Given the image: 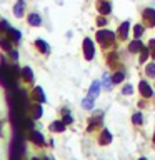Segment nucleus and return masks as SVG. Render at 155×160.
I'll return each instance as SVG.
<instances>
[{"label":"nucleus","instance_id":"obj_1","mask_svg":"<svg viewBox=\"0 0 155 160\" xmlns=\"http://www.w3.org/2000/svg\"><path fill=\"white\" fill-rule=\"evenodd\" d=\"M113 38H115V33L112 32V30H100V32L97 33V40L103 45V47L113 43Z\"/></svg>","mask_w":155,"mask_h":160},{"label":"nucleus","instance_id":"obj_2","mask_svg":"<svg viewBox=\"0 0 155 160\" xmlns=\"http://www.w3.org/2000/svg\"><path fill=\"white\" fill-rule=\"evenodd\" d=\"M83 53H85V58H87V60H92L93 55H95L93 42H92L90 38H85V40H83Z\"/></svg>","mask_w":155,"mask_h":160},{"label":"nucleus","instance_id":"obj_3","mask_svg":"<svg viewBox=\"0 0 155 160\" xmlns=\"http://www.w3.org/2000/svg\"><path fill=\"white\" fill-rule=\"evenodd\" d=\"M143 17H145V22H147L148 27H153L155 25V10L153 8H145Z\"/></svg>","mask_w":155,"mask_h":160},{"label":"nucleus","instance_id":"obj_4","mask_svg":"<svg viewBox=\"0 0 155 160\" xmlns=\"http://www.w3.org/2000/svg\"><path fill=\"white\" fill-rule=\"evenodd\" d=\"M138 88H140V93H142V97H152V88H150V85L147 83V82H140V85H138Z\"/></svg>","mask_w":155,"mask_h":160},{"label":"nucleus","instance_id":"obj_5","mask_svg":"<svg viewBox=\"0 0 155 160\" xmlns=\"http://www.w3.org/2000/svg\"><path fill=\"white\" fill-rule=\"evenodd\" d=\"M97 8H98V12H100V13L107 15V13H110V10H112V5H110V2H105V0H100V2H98V5H97Z\"/></svg>","mask_w":155,"mask_h":160},{"label":"nucleus","instance_id":"obj_6","mask_svg":"<svg viewBox=\"0 0 155 160\" xmlns=\"http://www.w3.org/2000/svg\"><path fill=\"white\" fill-rule=\"evenodd\" d=\"M100 85H102L100 82H93V83H92V87H90V90H88V97H90V98H95V97L98 95Z\"/></svg>","mask_w":155,"mask_h":160},{"label":"nucleus","instance_id":"obj_7","mask_svg":"<svg viewBox=\"0 0 155 160\" xmlns=\"http://www.w3.org/2000/svg\"><path fill=\"white\" fill-rule=\"evenodd\" d=\"M110 142H112V135H110L108 130H103L102 135H100V143H102V145H107V143H110Z\"/></svg>","mask_w":155,"mask_h":160},{"label":"nucleus","instance_id":"obj_8","mask_svg":"<svg viewBox=\"0 0 155 160\" xmlns=\"http://www.w3.org/2000/svg\"><path fill=\"white\" fill-rule=\"evenodd\" d=\"M13 13H15V17H22V13H23V0H18V2L15 3Z\"/></svg>","mask_w":155,"mask_h":160},{"label":"nucleus","instance_id":"obj_9","mask_svg":"<svg viewBox=\"0 0 155 160\" xmlns=\"http://www.w3.org/2000/svg\"><path fill=\"white\" fill-rule=\"evenodd\" d=\"M143 47H142V42H140V40H133L132 43H130V47H128V50L132 53H135V52H140V50H142Z\"/></svg>","mask_w":155,"mask_h":160},{"label":"nucleus","instance_id":"obj_10","mask_svg":"<svg viewBox=\"0 0 155 160\" xmlns=\"http://www.w3.org/2000/svg\"><path fill=\"white\" fill-rule=\"evenodd\" d=\"M120 37L122 38H127V35H128V30H130V23L128 22H123L122 25H120Z\"/></svg>","mask_w":155,"mask_h":160},{"label":"nucleus","instance_id":"obj_11","mask_svg":"<svg viewBox=\"0 0 155 160\" xmlns=\"http://www.w3.org/2000/svg\"><path fill=\"white\" fill-rule=\"evenodd\" d=\"M35 45H37V48H38V50H40V52H42V53H47V52H48V47H47V43H45L42 38L35 40Z\"/></svg>","mask_w":155,"mask_h":160},{"label":"nucleus","instance_id":"obj_12","mask_svg":"<svg viewBox=\"0 0 155 160\" xmlns=\"http://www.w3.org/2000/svg\"><path fill=\"white\" fill-rule=\"evenodd\" d=\"M33 95H35V98L37 100H40V102H45V95H43V90H42V87H35V90H33Z\"/></svg>","mask_w":155,"mask_h":160},{"label":"nucleus","instance_id":"obj_13","mask_svg":"<svg viewBox=\"0 0 155 160\" xmlns=\"http://www.w3.org/2000/svg\"><path fill=\"white\" fill-rule=\"evenodd\" d=\"M28 23L30 25H40L42 23V18H40L37 13H30L28 15Z\"/></svg>","mask_w":155,"mask_h":160},{"label":"nucleus","instance_id":"obj_14","mask_svg":"<svg viewBox=\"0 0 155 160\" xmlns=\"http://www.w3.org/2000/svg\"><path fill=\"white\" fill-rule=\"evenodd\" d=\"M22 77L27 80V82H32L33 80V73H32V70H30L28 67H25V68H22Z\"/></svg>","mask_w":155,"mask_h":160},{"label":"nucleus","instance_id":"obj_15","mask_svg":"<svg viewBox=\"0 0 155 160\" xmlns=\"http://www.w3.org/2000/svg\"><path fill=\"white\" fill-rule=\"evenodd\" d=\"M50 130H53V132H63L65 125H63V122H53L50 125Z\"/></svg>","mask_w":155,"mask_h":160},{"label":"nucleus","instance_id":"obj_16","mask_svg":"<svg viewBox=\"0 0 155 160\" xmlns=\"http://www.w3.org/2000/svg\"><path fill=\"white\" fill-rule=\"evenodd\" d=\"M7 35H8L12 40H15V42H17V40H20V32H18V30L8 28V30H7Z\"/></svg>","mask_w":155,"mask_h":160},{"label":"nucleus","instance_id":"obj_17","mask_svg":"<svg viewBox=\"0 0 155 160\" xmlns=\"http://www.w3.org/2000/svg\"><path fill=\"white\" fill-rule=\"evenodd\" d=\"M82 107L87 108V110H92V108H93V98H90V97L83 98V100H82Z\"/></svg>","mask_w":155,"mask_h":160},{"label":"nucleus","instance_id":"obj_18","mask_svg":"<svg viewBox=\"0 0 155 160\" xmlns=\"http://www.w3.org/2000/svg\"><path fill=\"white\" fill-rule=\"evenodd\" d=\"M112 83H113V80H110L108 73H103V88L110 90V88H112Z\"/></svg>","mask_w":155,"mask_h":160},{"label":"nucleus","instance_id":"obj_19","mask_svg":"<svg viewBox=\"0 0 155 160\" xmlns=\"http://www.w3.org/2000/svg\"><path fill=\"white\" fill-rule=\"evenodd\" d=\"M32 140L33 142H37L38 145H43V137L40 132H32Z\"/></svg>","mask_w":155,"mask_h":160},{"label":"nucleus","instance_id":"obj_20","mask_svg":"<svg viewBox=\"0 0 155 160\" xmlns=\"http://www.w3.org/2000/svg\"><path fill=\"white\" fill-rule=\"evenodd\" d=\"M123 78H125V73L123 72H117V73H113V77H112L113 83H120Z\"/></svg>","mask_w":155,"mask_h":160},{"label":"nucleus","instance_id":"obj_21","mask_svg":"<svg viewBox=\"0 0 155 160\" xmlns=\"http://www.w3.org/2000/svg\"><path fill=\"white\" fill-rule=\"evenodd\" d=\"M145 70H147V75H148V77H155V63H148Z\"/></svg>","mask_w":155,"mask_h":160},{"label":"nucleus","instance_id":"obj_22","mask_svg":"<svg viewBox=\"0 0 155 160\" xmlns=\"http://www.w3.org/2000/svg\"><path fill=\"white\" fill-rule=\"evenodd\" d=\"M142 33H143V27H142V25H135V28H133V35H135V38H138Z\"/></svg>","mask_w":155,"mask_h":160},{"label":"nucleus","instance_id":"obj_23","mask_svg":"<svg viewBox=\"0 0 155 160\" xmlns=\"http://www.w3.org/2000/svg\"><path fill=\"white\" fill-rule=\"evenodd\" d=\"M148 58V48H142V50H140V62H145V60H147Z\"/></svg>","mask_w":155,"mask_h":160},{"label":"nucleus","instance_id":"obj_24","mask_svg":"<svg viewBox=\"0 0 155 160\" xmlns=\"http://www.w3.org/2000/svg\"><path fill=\"white\" fill-rule=\"evenodd\" d=\"M132 120H133L135 125H140V123L143 122V117H142V113H135L133 117H132Z\"/></svg>","mask_w":155,"mask_h":160},{"label":"nucleus","instance_id":"obj_25","mask_svg":"<svg viewBox=\"0 0 155 160\" xmlns=\"http://www.w3.org/2000/svg\"><path fill=\"white\" fill-rule=\"evenodd\" d=\"M33 115H35V118H40V117H42V107H40V105H35Z\"/></svg>","mask_w":155,"mask_h":160},{"label":"nucleus","instance_id":"obj_26","mask_svg":"<svg viewBox=\"0 0 155 160\" xmlns=\"http://www.w3.org/2000/svg\"><path fill=\"white\" fill-rule=\"evenodd\" d=\"M150 53H152V57L155 58V38H152V40H150Z\"/></svg>","mask_w":155,"mask_h":160},{"label":"nucleus","instance_id":"obj_27","mask_svg":"<svg viewBox=\"0 0 155 160\" xmlns=\"http://www.w3.org/2000/svg\"><path fill=\"white\" fill-rule=\"evenodd\" d=\"M0 43H2L3 50H10V42H8V40H0Z\"/></svg>","mask_w":155,"mask_h":160},{"label":"nucleus","instance_id":"obj_28","mask_svg":"<svg viewBox=\"0 0 155 160\" xmlns=\"http://www.w3.org/2000/svg\"><path fill=\"white\" fill-rule=\"evenodd\" d=\"M133 92V88H132V85H125L123 87V93L127 95V93H132Z\"/></svg>","mask_w":155,"mask_h":160},{"label":"nucleus","instance_id":"obj_29","mask_svg":"<svg viewBox=\"0 0 155 160\" xmlns=\"http://www.w3.org/2000/svg\"><path fill=\"white\" fill-rule=\"evenodd\" d=\"M97 23H98V25H105V23H107V20H105V18H102V17H100V18L97 20Z\"/></svg>","mask_w":155,"mask_h":160},{"label":"nucleus","instance_id":"obj_30","mask_svg":"<svg viewBox=\"0 0 155 160\" xmlns=\"http://www.w3.org/2000/svg\"><path fill=\"white\" fill-rule=\"evenodd\" d=\"M10 55H12V58H17V57H18V53L15 52V50H12V52H10Z\"/></svg>","mask_w":155,"mask_h":160},{"label":"nucleus","instance_id":"obj_31","mask_svg":"<svg viewBox=\"0 0 155 160\" xmlns=\"http://www.w3.org/2000/svg\"><path fill=\"white\" fill-rule=\"evenodd\" d=\"M72 122V117H70V115H67V117H65V123H70Z\"/></svg>","mask_w":155,"mask_h":160},{"label":"nucleus","instance_id":"obj_32","mask_svg":"<svg viewBox=\"0 0 155 160\" xmlns=\"http://www.w3.org/2000/svg\"><path fill=\"white\" fill-rule=\"evenodd\" d=\"M140 160H147V158H140Z\"/></svg>","mask_w":155,"mask_h":160},{"label":"nucleus","instance_id":"obj_33","mask_svg":"<svg viewBox=\"0 0 155 160\" xmlns=\"http://www.w3.org/2000/svg\"><path fill=\"white\" fill-rule=\"evenodd\" d=\"M153 142H155V135H153Z\"/></svg>","mask_w":155,"mask_h":160},{"label":"nucleus","instance_id":"obj_34","mask_svg":"<svg viewBox=\"0 0 155 160\" xmlns=\"http://www.w3.org/2000/svg\"><path fill=\"white\" fill-rule=\"evenodd\" d=\"M33 160H38V158H33Z\"/></svg>","mask_w":155,"mask_h":160},{"label":"nucleus","instance_id":"obj_35","mask_svg":"<svg viewBox=\"0 0 155 160\" xmlns=\"http://www.w3.org/2000/svg\"><path fill=\"white\" fill-rule=\"evenodd\" d=\"M47 160H50V158H47Z\"/></svg>","mask_w":155,"mask_h":160}]
</instances>
